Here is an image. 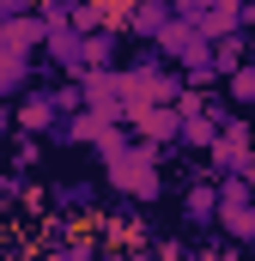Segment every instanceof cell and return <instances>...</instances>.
<instances>
[{
	"label": "cell",
	"instance_id": "6",
	"mask_svg": "<svg viewBox=\"0 0 255 261\" xmlns=\"http://www.w3.org/2000/svg\"><path fill=\"white\" fill-rule=\"evenodd\" d=\"M231 91H237V97H255V73H237V79H231Z\"/></svg>",
	"mask_w": 255,
	"mask_h": 261
},
{
	"label": "cell",
	"instance_id": "4",
	"mask_svg": "<svg viewBox=\"0 0 255 261\" xmlns=\"http://www.w3.org/2000/svg\"><path fill=\"white\" fill-rule=\"evenodd\" d=\"M49 116H55V97H31L24 103V128H43Z\"/></svg>",
	"mask_w": 255,
	"mask_h": 261
},
{
	"label": "cell",
	"instance_id": "5",
	"mask_svg": "<svg viewBox=\"0 0 255 261\" xmlns=\"http://www.w3.org/2000/svg\"><path fill=\"white\" fill-rule=\"evenodd\" d=\"M213 206H219V195H207V189H194V195H189V219H213Z\"/></svg>",
	"mask_w": 255,
	"mask_h": 261
},
{
	"label": "cell",
	"instance_id": "7",
	"mask_svg": "<svg viewBox=\"0 0 255 261\" xmlns=\"http://www.w3.org/2000/svg\"><path fill=\"white\" fill-rule=\"evenodd\" d=\"M0 6H6V12H24V6H31V0H0Z\"/></svg>",
	"mask_w": 255,
	"mask_h": 261
},
{
	"label": "cell",
	"instance_id": "2",
	"mask_svg": "<svg viewBox=\"0 0 255 261\" xmlns=\"http://www.w3.org/2000/svg\"><path fill=\"white\" fill-rule=\"evenodd\" d=\"M219 219H225L231 237H255V206H249V182H243V176H225V189H219Z\"/></svg>",
	"mask_w": 255,
	"mask_h": 261
},
{
	"label": "cell",
	"instance_id": "1",
	"mask_svg": "<svg viewBox=\"0 0 255 261\" xmlns=\"http://www.w3.org/2000/svg\"><path fill=\"white\" fill-rule=\"evenodd\" d=\"M104 152H110V182H116L122 195H134V200H152V195H158V164H152L146 146H134V152L104 146Z\"/></svg>",
	"mask_w": 255,
	"mask_h": 261
},
{
	"label": "cell",
	"instance_id": "3",
	"mask_svg": "<svg viewBox=\"0 0 255 261\" xmlns=\"http://www.w3.org/2000/svg\"><path fill=\"white\" fill-rule=\"evenodd\" d=\"M213 152H219V164H231V170H243V164H249V134H243V128L219 134V140H213Z\"/></svg>",
	"mask_w": 255,
	"mask_h": 261
}]
</instances>
